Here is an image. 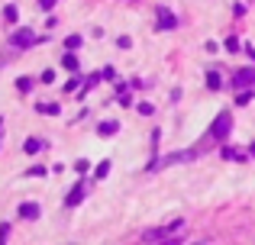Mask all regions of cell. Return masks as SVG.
Wrapping results in <instances>:
<instances>
[{
    "instance_id": "1",
    "label": "cell",
    "mask_w": 255,
    "mask_h": 245,
    "mask_svg": "<svg viewBox=\"0 0 255 245\" xmlns=\"http://www.w3.org/2000/svg\"><path fill=\"white\" fill-rule=\"evenodd\" d=\"M178 236H184V220H174V223L158 226V229H145L142 242H168V239H178Z\"/></svg>"
},
{
    "instance_id": "2",
    "label": "cell",
    "mask_w": 255,
    "mask_h": 245,
    "mask_svg": "<svg viewBox=\"0 0 255 245\" xmlns=\"http://www.w3.org/2000/svg\"><path fill=\"white\" fill-rule=\"evenodd\" d=\"M194 152H178V155H168V158H155V162L145 164V171H158V168H168V164H178V162H191Z\"/></svg>"
},
{
    "instance_id": "3",
    "label": "cell",
    "mask_w": 255,
    "mask_h": 245,
    "mask_svg": "<svg viewBox=\"0 0 255 245\" xmlns=\"http://www.w3.org/2000/svg\"><path fill=\"white\" fill-rule=\"evenodd\" d=\"M10 45L13 49H29V45H39V36L32 29H16L10 36Z\"/></svg>"
},
{
    "instance_id": "4",
    "label": "cell",
    "mask_w": 255,
    "mask_h": 245,
    "mask_svg": "<svg viewBox=\"0 0 255 245\" xmlns=\"http://www.w3.org/2000/svg\"><path fill=\"white\" fill-rule=\"evenodd\" d=\"M230 129H233V116L223 110V113H220L217 120H213V129H210V136H213V139H226V136H230Z\"/></svg>"
},
{
    "instance_id": "5",
    "label": "cell",
    "mask_w": 255,
    "mask_h": 245,
    "mask_svg": "<svg viewBox=\"0 0 255 245\" xmlns=\"http://www.w3.org/2000/svg\"><path fill=\"white\" fill-rule=\"evenodd\" d=\"M255 84V68H243L233 75V90H243V87H252Z\"/></svg>"
},
{
    "instance_id": "6",
    "label": "cell",
    "mask_w": 255,
    "mask_h": 245,
    "mask_svg": "<svg viewBox=\"0 0 255 245\" xmlns=\"http://www.w3.org/2000/svg\"><path fill=\"white\" fill-rule=\"evenodd\" d=\"M155 16H158V29H174L178 26V16H174L168 6H155Z\"/></svg>"
},
{
    "instance_id": "7",
    "label": "cell",
    "mask_w": 255,
    "mask_h": 245,
    "mask_svg": "<svg viewBox=\"0 0 255 245\" xmlns=\"http://www.w3.org/2000/svg\"><path fill=\"white\" fill-rule=\"evenodd\" d=\"M39 213H42V210H39V203H32V200L19 203V216H23V220H39Z\"/></svg>"
},
{
    "instance_id": "8",
    "label": "cell",
    "mask_w": 255,
    "mask_h": 245,
    "mask_svg": "<svg viewBox=\"0 0 255 245\" xmlns=\"http://www.w3.org/2000/svg\"><path fill=\"white\" fill-rule=\"evenodd\" d=\"M81 200H84V187L78 184V187H71V190H68V197H65V207H78Z\"/></svg>"
},
{
    "instance_id": "9",
    "label": "cell",
    "mask_w": 255,
    "mask_h": 245,
    "mask_svg": "<svg viewBox=\"0 0 255 245\" xmlns=\"http://www.w3.org/2000/svg\"><path fill=\"white\" fill-rule=\"evenodd\" d=\"M117 132H120V123L117 120H104V123L97 126V136H117Z\"/></svg>"
},
{
    "instance_id": "10",
    "label": "cell",
    "mask_w": 255,
    "mask_h": 245,
    "mask_svg": "<svg viewBox=\"0 0 255 245\" xmlns=\"http://www.w3.org/2000/svg\"><path fill=\"white\" fill-rule=\"evenodd\" d=\"M207 87H210V90H220V87H223V78H220V71H207Z\"/></svg>"
},
{
    "instance_id": "11",
    "label": "cell",
    "mask_w": 255,
    "mask_h": 245,
    "mask_svg": "<svg viewBox=\"0 0 255 245\" xmlns=\"http://www.w3.org/2000/svg\"><path fill=\"white\" fill-rule=\"evenodd\" d=\"M23 152H26V155H36V152H42V139H26V142H23Z\"/></svg>"
},
{
    "instance_id": "12",
    "label": "cell",
    "mask_w": 255,
    "mask_h": 245,
    "mask_svg": "<svg viewBox=\"0 0 255 245\" xmlns=\"http://www.w3.org/2000/svg\"><path fill=\"white\" fill-rule=\"evenodd\" d=\"M36 110H39V113H45V116H58V110H62V107H58V103H36Z\"/></svg>"
},
{
    "instance_id": "13",
    "label": "cell",
    "mask_w": 255,
    "mask_h": 245,
    "mask_svg": "<svg viewBox=\"0 0 255 245\" xmlns=\"http://www.w3.org/2000/svg\"><path fill=\"white\" fill-rule=\"evenodd\" d=\"M107 174H110V162H107V158H104V162H100L97 168H94V177H100V181H104Z\"/></svg>"
},
{
    "instance_id": "14",
    "label": "cell",
    "mask_w": 255,
    "mask_h": 245,
    "mask_svg": "<svg viewBox=\"0 0 255 245\" xmlns=\"http://www.w3.org/2000/svg\"><path fill=\"white\" fill-rule=\"evenodd\" d=\"M62 65H65L68 71H78V55H75V52H68V55L62 58Z\"/></svg>"
},
{
    "instance_id": "15",
    "label": "cell",
    "mask_w": 255,
    "mask_h": 245,
    "mask_svg": "<svg viewBox=\"0 0 255 245\" xmlns=\"http://www.w3.org/2000/svg\"><path fill=\"white\" fill-rule=\"evenodd\" d=\"M236 103H239V107H246V103H252V87H243V90H239Z\"/></svg>"
},
{
    "instance_id": "16",
    "label": "cell",
    "mask_w": 255,
    "mask_h": 245,
    "mask_svg": "<svg viewBox=\"0 0 255 245\" xmlns=\"http://www.w3.org/2000/svg\"><path fill=\"white\" fill-rule=\"evenodd\" d=\"M65 49H68V52L81 49V36H78V32H75V36H68V39H65Z\"/></svg>"
},
{
    "instance_id": "17",
    "label": "cell",
    "mask_w": 255,
    "mask_h": 245,
    "mask_svg": "<svg viewBox=\"0 0 255 245\" xmlns=\"http://www.w3.org/2000/svg\"><path fill=\"white\" fill-rule=\"evenodd\" d=\"M16 16H19V10H16V6H3V19H6V23H16Z\"/></svg>"
},
{
    "instance_id": "18",
    "label": "cell",
    "mask_w": 255,
    "mask_h": 245,
    "mask_svg": "<svg viewBox=\"0 0 255 245\" xmlns=\"http://www.w3.org/2000/svg\"><path fill=\"white\" fill-rule=\"evenodd\" d=\"M39 81H42V84H52V81H55V71H52V68H45L42 75H39Z\"/></svg>"
},
{
    "instance_id": "19",
    "label": "cell",
    "mask_w": 255,
    "mask_h": 245,
    "mask_svg": "<svg viewBox=\"0 0 255 245\" xmlns=\"http://www.w3.org/2000/svg\"><path fill=\"white\" fill-rule=\"evenodd\" d=\"M223 49H226V52H239V39H236V36H230V39H226V45H223Z\"/></svg>"
},
{
    "instance_id": "20",
    "label": "cell",
    "mask_w": 255,
    "mask_h": 245,
    "mask_svg": "<svg viewBox=\"0 0 255 245\" xmlns=\"http://www.w3.org/2000/svg\"><path fill=\"white\" fill-rule=\"evenodd\" d=\"M139 113H142V116H152V113H155V107H152V103H139Z\"/></svg>"
},
{
    "instance_id": "21",
    "label": "cell",
    "mask_w": 255,
    "mask_h": 245,
    "mask_svg": "<svg viewBox=\"0 0 255 245\" xmlns=\"http://www.w3.org/2000/svg\"><path fill=\"white\" fill-rule=\"evenodd\" d=\"M45 174V168H42V164H36V168H29V171H26V177H42Z\"/></svg>"
},
{
    "instance_id": "22",
    "label": "cell",
    "mask_w": 255,
    "mask_h": 245,
    "mask_svg": "<svg viewBox=\"0 0 255 245\" xmlns=\"http://www.w3.org/2000/svg\"><path fill=\"white\" fill-rule=\"evenodd\" d=\"M16 87H19V90H32V81H29V78H19Z\"/></svg>"
},
{
    "instance_id": "23",
    "label": "cell",
    "mask_w": 255,
    "mask_h": 245,
    "mask_svg": "<svg viewBox=\"0 0 255 245\" xmlns=\"http://www.w3.org/2000/svg\"><path fill=\"white\" fill-rule=\"evenodd\" d=\"M10 239V226H6V223H0V242H6Z\"/></svg>"
},
{
    "instance_id": "24",
    "label": "cell",
    "mask_w": 255,
    "mask_h": 245,
    "mask_svg": "<svg viewBox=\"0 0 255 245\" xmlns=\"http://www.w3.org/2000/svg\"><path fill=\"white\" fill-rule=\"evenodd\" d=\"M78 84H81V75H78V78H71V81L65 84V90H78Z\"/></svg>"
},
{
    "instance_id": "25",
    "label": "cell",
    "mask_w": 255,
    "mask_h": 245,
    "mask_svg": "<svg viewBox=\"0 0 255 245\" xmlns=\"http://www.w3.org/2000/svg\"><path fill=\"white\" fill-rule=\"evenodd\" d=\"M117 45H120V49H132V42H129L126 36H120V39H117Z\"/></svg>"
},
{
    "instance_id": "26",
    "label": "cell",
    "mask_w": 255,
    "mask_h": 245,
    "mask_svg": "<svg viewBox=\"0 0 255 245\" xmlns=\"http://www.w3.org/2000/svg\"><path fill=\"white\" fill-rule=\"evenodd\" d=\"M39 6H42V10H52V6H55V0H39Z\"/></svg>"
},
{
    "instance_id": "27",
    "label": "cell",
    "mask_w": 255,
    "mask_h": 245,
    "mask_svg": "<svg viewBox=\"0 0 255 245\" xmlns=\"http://www.w3.org/2000/svg\"><path fill=\"white\" fill-rule=\"evenodd\" d=\"M249 55H252V62H255V49H249Z\"/></svg>"
},
{
    "instance_id": "28",
    "label": "cell",
    "mask_w": 255,
    "mask_h": 245,
    "mask_svg": "<svg viewBox=\"0 0 255 245\" xmlns=\"http://www.w3.org/2000/svg\"><path fill=\"white\" fill-rule=\"evenodd\" d=\"M249 152H252V155H255V145H252V149H249Z\"/></svg>"
},
{
    "instance_id": "29",
    "label": "cell",
    "mask_w": 255,
    "mask_h": 245,
    "mask_svg": "<svg viewBox=\"0 0 255 245\" xmlns=\"http://www.w3.org/2000/svg\"><path fill=\"white\" fill-rule=\"evenodd\" d=\"M0 126H3V120H0Z\"/></svg>"
}]
</instances>
